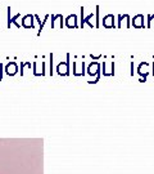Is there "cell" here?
Instances as JSON below:
<instances>
[{
	"label": "cell",
	"instance_id": "1",
	"mask_svg": "<svg viewBox=\"0 0 154 174\" xmlns=\"http://www.w3.org/2000/svg\"><path fill=\"white\" fill-rule=\"evenodd\" d=\"M57 72L62 76L70 75V54H67V61L66 62H61L57 67Z\"/></svg>",
	"mask_w": 154,
	"mask_h": 174
},
{
	"label": "cell",
	"instance_id": "2",
	"mask_svg": "<svg viewBox=\"0 0 154 174\" xmlns=\"http://www.w3.org/2000/svg\"><path fill=\"white\" fill-rule=\"evenodd\" d=\"M51 27L53 28H62L63 27V16H51Z\"/></svg>",
	"mask_w": 154,
	"mask_h": 174
},
{
	"label": "cell",
	"instance_id": "3",
	"mask_svg": "<svg viewBox=\"0 0 154 174\" xmlns=\"http://www.w3.org/2000/svg\"><path fill=\"white\" fill-rule=\"evenodd\" d=\"M103 26L105 28H114V16L113 14H107L104 18H103Z\"/></svg>",
	"mask_w": 154,
	"mask_h": 174
},
{
	"label": "cell",
	"instance_id": "4",
	"mask_svg": "<svg viewBox=\"0 0 154 174\" xmlns=\"http://www.w3.org/2000/svg\"><path fill=\"white\" fill-rule=\"evenodd\" d=\"M131 23H132V26H134V27H136V28H144V27H145V25H144V16H143V14L135 16L134 20L131 21Z\"/></svg>",
	"mask_w": 154,
	"mask_h": 174
},
{
	"label": "cell",
	"instance_id": "5",
	"mask_svg": "<svg viewBox=\"0 0 154 174\" xmlns=\"http://www.w3.org/2000/svg\"><path fill=\"white\" fill-rule=\"evenodd\" d=\"M33 18H35V16H32V14H27V16H24L23 17V20H22V26L26 28H33L35 27V25H33Z\"/></svg>",
	"mask_w": 154,
	"mask_h": 174
},
{
	"label": "cell",
	"instance_id": "6",
	"mask_svg": "<svg viewBox=\"0 0 154 174\" xmlns=\"http://www.w3.org/2000/svg\"><path fill=\"white\" fill-rule=\"evenodd\" d=\"M122 26H125L126 28H128L131 26L130 23V17H128V14H125V16H118V28H121Z\"/></svg>",
	"mask_w": 154,
	"mask_h": 174
},
{
	"label": "cell",
	"instance_id": "7",
	"mask_svg": "<svg viewBox=\"0 0 154 174\" xmlns=\"http://www.w3.org/2000/svg\"><path fill=\"white\" fill-rule=\"evenodd\" d=\"M100 64L98 62H93L90 63V66L87 68V74L90 76H95V75H99V71H100Z\"/></svg>",
	"mask_w": 154,
	"mask_h": 174
},
{
	"label": "cell",
	"instance_id": "8",
	"mask_svg": "<svg viewBox=\"0 0 154 174\" xmlns=\"http://www.w3.org/2000/svg\"><path fill=\"white\" fill-rule=\"evenodd\" d=\"M66 25L68 28H76L78 27V25H77V16L76 14H71L67 17L66 20Z\"/></svg>",
	"mask_w": 154,
	"mask_h": 174
},
{
	"label": "cell",
	"instance_id": "9",
	"mask_svg": "<svg viewBox=\"0 0 154 174\" xmlns=\"http://www.w3.org/2000/svg\"><path fill=\"white\" fill-rule=\"evenodd\" d=\"M7 74L8 75H14V74L17 72V64L14 62H10V63H8V66H7Z\"/></svg>",
	"mask_w": 154,
	"mask_h": 174
},
{
	"label": "cell",
	"instance_id": "10",
	"mask_svg": "<svg viewBox=\"0 0 154 174\" xmlns=\"http://www.w3.org/2000/svg\"><path fill=\"white\" fill-rule=\"evenodd\" d=\"M154 26V16H148V28H152Z\"/></svg>",
	"mask_w": 154,
	"mask_h": 174
},
{
	"label": "cell",
	"instance_id": "11",
	"mask_svg": "<svg viewBox=\"0 0 154 174\" xmlns=\"http://www.w3.org/2000/svg\"><path fill=\"white\" fill-rule=\"evenodd\" d=\"M80 9H81V23H80V27L84 28V18H85V17H84V10H85V8L81 7Z\"/></svg>",
	"mask_w": 154,
	"mask_h": 174
},
{
	"label": "cell",
	"instance_id": "12",
	"mask_svg": "<svg viewBox=\"0 0 154 174\" xmlns=\"http://www.w3.org/2000/svg\"><path fill=\"white\" fill-rule=\"evenodd\" d=\"M48 18H49V16H48V14H46V16H45V20H44V21H42V22L40 23V28H38V35H40V34H41V30H42V28H44V25L46 23V21H48Z\"/></svg>",
	"mask_w": 154,
	"mask_h": 174
},
{
	"label": "cell",
	"instance_id": "13",
	"mask_svg": "<svg viewBox=\"0 0 154 174\" xmlns=\"http://www.w3.org/2000/svg\"><path fill=\"white\" fill-rule=\"evenodd\" d=\"M95 17H96L95 27H99V26H100V23H99V7H96V13H95Z\"/></svg>",
	"mask_w": 154,
	"mask_h": 174
},
{
	"label": "cell",
	"instance_id": "14",
	"mask_svg": "<svg viewBox=\"0 0 154 174\" xmlns=\"http://www.w3.org/2000/svg\"><path fill=\"white\" fill-rule=\"evenodd\" d=\"M50 75H53V54H50Z\"/></svg>",
	"mask_w": 154,
	"mask_h": 174
},
{
	"label": "cell",
	"instance_id": "15",
	"mask_svg": "<svg viewBox=\"0 0 154 174\" xmlns=\"http://www.w3.org/2000/svg\"><path fill=\"white\" fill-rule=\"evenodd\" d=\"M131 76H134V62H131Z\"/></svg>",
	"mask_w": 154,
	"mask_h": 174
},
{
	"label": "cell",
	"instance_id": "16",
	"mask_svg": "<svg viewBox=\"0 0 154 174\" xmlns=\"http://www.w3.org/2000/svg\"><path fill=\"white\" fill-rule=\"evenodd\" d=\"M1 70H3V66H1V63H0V71H1Z\"/></svg>",
	"mask_w": 154,
	"mask_h": 174
}]
</instances>
